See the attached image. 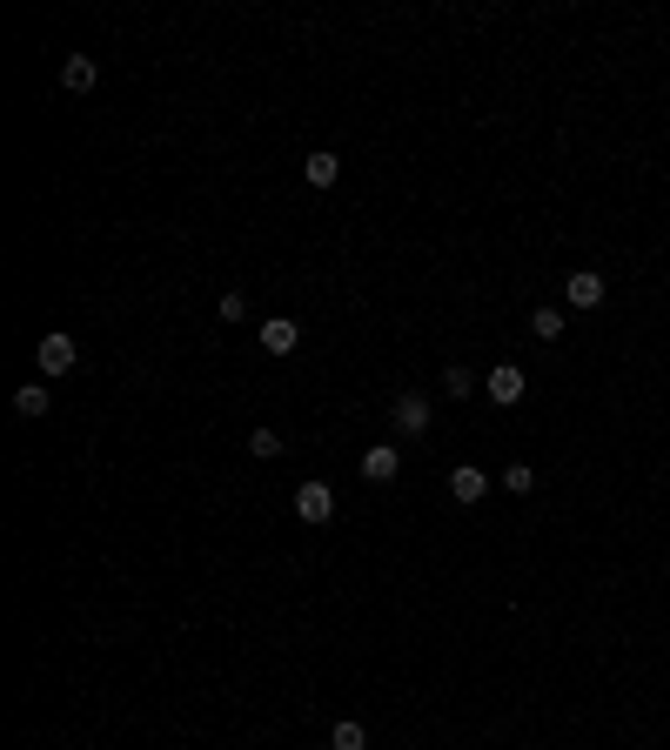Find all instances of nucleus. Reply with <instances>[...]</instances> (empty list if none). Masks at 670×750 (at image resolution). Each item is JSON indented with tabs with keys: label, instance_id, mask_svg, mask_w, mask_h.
<instances>
[{
	"label": "nucleus",
	"instance_id": "obj_5",
	"mask_svg": "<svg viewBox=\"0 0 670 750\" xmlns=\"http://www.w3.org/2000/svg\"><path fill=\"white\" fill-rule=\"evenodd\" d=\"M362 476H369V483H396L402 476L396 442H369V449H362Z\"/></svg>",
	"mask_w": 670,
	"mask_h": 750
},
{
	"label": "nucleus",
	"instance_id": "obj_8",
	"mask_svg": "<svg viewBox=\"0 0 670 750\" xmlns=\"http://www.w3.org/2000/svg\"><path fill=\"white\" fill-rule=\"evenodd\" d=\"M449 496H456V503H483V496H490V476H483V469L476 463H463V469H449Z\"/></svg>",
	"mask_w": 670,
	"mask_h": 750
},
{
	"label": "nucleus",
	"instance_id": "obj_1",
	"mask_svg": "<svg viewBox=\"0 0 670 750\" xmlns=\"http://www.w3.org/2000/svg\"><path fill=\"white\" fill-rule=\"evenodd\" d=\"M74 362H81V349H74V335L47 329V335H41V349H34V369H41V375H67Z\"/></svg>",
	"mask_w": 670,
	"mask_h": 750
},
{
	"label": "nucleus",
	"instance_id": "obj_13",
	"mask_svg": "<svg viewBox=\"0 0 670 750\" xmlns=\"http://www.w3.org/2000/svg\"><path fill=\"white\" fill-rule=\"evenodd\" d=\"M47 402H54L47 396V382H27L21 396H14V409H21V416H47Z\"/></svg>",
	"mask_w": 670,
	"mask_h": 750
},
{
	"label": "nucleus",
	"instance_id": "obj_16",
	"mask_svg": "<svg viewBox=\"0 0 670 750\" xmlns=\"http://www.w3.org/2000/svg\"><path fill=\"white\" fill-rule=\"evenodd\" d=\"M248 456H255V463L282 456V436H275V429H255V436H248Z\"/></svg>",
	"mask_w": 670,
	"mask_h": 750
},
{
	"label": "nucleus",
	"instance_id": "obj_6",
	"mask_svg": "<svg viewBox=\"0 0 670 750\" xmlns=\"http://www.w3.org/2000/svg\"><path fill=\"white\" fill-rule=\"evenodd\" d=\"M396 429H402V436H423V429H429V396H423V389H402V396H396Z\"/></svg>",
	"mask_w": 670,
	"mask_h": 750
},
{
	"label": "nucleus",
	"instance_id": "obj_3",
	"mask_svg": "<svg viewBox=\"0 0 670 750\" xmlns=\"http://www.w3.org/2000/svg\"><path fill=\"white\" fill-rule=\"evenodd\" d=\"M295 516H302V523H329L335 516V489L329 483H295Z\"/></svg>",
	"mask_w": 670,
	"mask_h": 750
},
{
	"label": "nucleus",
	"instance_id": "obj_4",
	"mask_svg": "<svg viewBox=\"0 0 670 750\" xmlns=\"http://www.w3.org/2000/svg\"><path fill=\"white\" fill-rule=\"evenodd\" d=\"M483 389H490V402L516 409V402H523V369H516V362H496V369L483 375Z\"/></svg>",
	"mask_w": 670,
	"mask_h": 750
},
{
	"label": "nucleus",
	"instance_id": "obj_9",
	"mask_svg": "<svg viewBox=\"0 0 670 750\" xmlns=\"http://www.w3.org/2000/svg\"><path fill=\"white\" fill-rule=\"evenodd\" d=\"M302 175H309V188H335V175H342V155H329V148H315V155L302 161Z\"/></svg>",
	"mask_w": 670,
	"mask_h": 750
},
{
	"label": "nucleus",
	"instance_id": "obj_10",
	"mask_svg": "<svg viewBox=\"0 0 670 750\" xmlns=\"http://www.w3.org/2000/svg\"><path fill=\"white\" fill-rule=\"evenodd\" d=\"M61 81H67V88H74V94H88V88H94V81H101V67H94V54H67V67H61Z\"/></svg>",
	"mask_w": 670,
	"mask_h": 750
},
{
	"label": "nucleus",
	"instance_id": "obj_14",
	"mask_svg": "<svg viewBox=\"0 0 670 750\" xmlns=\"http://www.w3.org/2000/svg\"><path fill=\"white\" fill-rule=\"evenodd\" d=\"M496 483L510 489V496H530V489H536V469H530V463H510L503 476H496Z\"/></svg>",
	"mask_w": 670,
	"mask_h": 750
},
{
	"label": "nucleus",
	"instance_id": "obj_7",
	"mask_svg": "<svg viewBox=\"0 0 670 750\" xmlns=\"http://www.w3.org/2000/svg\"><path fill=\"white\" fill-rule=\"evenodd\" d=\"M255 335H262L268 355H295V342H302V322H289V315H268Z\"/></svg>",
	"mask_w": 670,
	"mask_h": 750
},
{
	"label": "nucleus",
	"instance_id": "obj_11",
	"mask_svg": "<svg viewBox=\"0 0 670 750\" xmlns=\"http://www.w3.org/2000/svg\"><path fill=\"white\" fill-rule=\"evenodd\" d=\"M329 750H369V730H362L356 717H342V724L329 730Z\"/></svg>",
	"mask_w": 670,
	"mask_h": 750
},
{
	"label": "nucleus",
	"instance_id": "obj_2",
	"mask_svg": "<svg viewBox=\"0 0 670 750\" xmlns=\"http://www.w3.org/2000/svg\"><path fill=\"white\" fill-rule=\"evenodd\" d=\"M603 295H610V282H603L597 268H570L563 275V302L570 309H603Z\"/></svg>",
	"mask_w": 670,
	"mask_h": 750
},
{
	"label": "nucleus",
	"instance_id": "obj_15",
	"mask_svg": "<svg viewBox=\"0 0 670 750\" xmlns=\"http://www.w3.org/2000/svg\"><path fill=\"white\" fill-rule=\"evenodd\" d=\"M469 389H476V375L469 369H443V396L449 402H469Z\"/></svg>",
	"mask_w": 670,
	"mask_h": 750
},
{
	"label": "nucleus",
	"instance_id": "obj_12",
	"mask_svg": "<svg viewBox=\"0 0 670 750\" xmlns=\"http://www.w3.org/2000/svg\"><path fill=\"white\" fill-rule=\"evenodd\" d=\"M530 335L536 342H557L563 335V309H530Z\"/></svg>",
	"mask_w": 670,
	"mask_h": 750
}]
</instances>
